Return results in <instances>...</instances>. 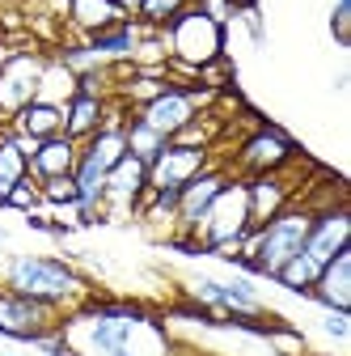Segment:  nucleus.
Segmentation results:
<instances>
[{"label": "nucleus", "mask_w": 351, "mask_h": 356, "mask_svg": "<svg viewBox=\"0 0 351 356\" xmlns=\"http://www.w3.org/2000/svg\"><path fill=\"white\" fill-rule=\"evenodd\" d=\"M5 356H17V352H5Z\"/></svg>", "instance_id": "7c9ffc66"}, {"label": "nucleus", "mask_w": 351, "mask_h": 356, "mask_svg": "<svg viewBox=\"0 0 351 356\" xmlns=\"http://www.w3.org/2000/svg\"><path fill=\"white\" fill-rule=\"evenodd\" d=\"M187 5H191V0H144L140 13H136V22L148 26V30H161V26H169L173 17H178Z\"/></svg>", "instance_id": "4be33fe9"}, {"label": "nucleus", "mask_w": 351, "mask_h": 356, "mask_svg": "<svg viewBox=\"0 0 351 356\" xmlns=\"http://www.w3.org/2000/svg\"><path fill=\"white\" fill-rule=\"evenodd\" d=\"M191 289H195V301H199V305H207L212 314H221V318L229 314V293H225V280H207V276H203V280H195Z\"/></svg>", "instance_id": "393cba45"}, {"label": "nucleus", "mask_w": 351, "mask_h": 356, "mask_svg": "<svg viewBox=\"0 0 351 356\" xmlns=\"http://www.w3.org/2000/svg\"><path fill=\"white\" fill-rule=\"evenodd\" d=\"M161 38H165V76H191L199 81L203 68L221 64L225 60V26L207 17L195 0L173 17L169 26H161Z\"/></svg>", "instance_id": "20e7f679"}, {"label": "nucleus", "mask_w": 351, "mask_h": 356, "mask_svg": "<svg viewBox=\"0 0 351 356\" xmlns=\"http://www.w3.org/2000/svg\"><path fill=\"white\" fill-rule=\"evenodd\" d=\"M26 174H30V161H26V153L17 149L13 131H9V123H5V127H0V200L17 187Z\"/></svg>", "instance_id": "412c9836"}, {"label": "nucleus", "mask_w": 351, "mask_h": 356, "mask_svg": "<svg viewBox=\"0 0 351 356\" xmlns=\"http://www.w3.org/2000/svg\"><path fill=\"white\" fill-rule=\"evenodd\" d=\"M229 178H233V170H225V165H207L203 174H195L191 183L178 191V216H173V229H178V234H195L199 220L207 216V208L216 204V195L225 191Z\"/></svg>", "instance_id": "9d476101"}, {"label": "nucleus", "mask_w": 351, "mask_h": 356, "mask_svg": "<svg viewBox=\"0 0 351 356\" xmlns=\"http://www.w3.org/2000/svg\"><path fill=\"white\" fill-rule=\"evenodd\" d=\"M106 115H110V98H102V94H76L64 102V136L68 140H89L94 131L106 123Z\"/></svg>", "instance_id": "4468645a"}, {"label": "nucleus", "mask_w": 351, "mask_h": 356, "mask_svg": "<svg viewBox=\"0 0 351 356\" xmlns=\"http://www.w3.org/2000/svg\"><path fill=\"white\" fill-rule=\"evenodd\" d=\"M246 200H250V229H258L296 200V187L284 178V170L280 174H258V178H246Z\"/></svg>", "instance_id": "f8f14e48"}, {"label": "nucleus", "mask_w": 351, "mask_h": 356, "mask_svg": "<svg viewBox=\"0 0 351 356\" xmlns=\"http://www.w3.org/2000/svg\"><path fill=\"white\" fill-rule=\"evenodd\" d=\"M305 297L318 301L322 309H330V314H351V246L339 250L322 267V276L314 280V289L305 293Z\"/></svg>", "instance_id": "ddd939ff"}, {"label": "nucleus", "mask_w": 351, "mask_h": 356, "mask_svg": "<svg viewBox=\"0 0 351 356\" xmlns=\"http://www.w3.org/2000/svg\"><path fill=\"white\" fill-rule=\"evenodd\" d=\"M267 339H271V343H280V348H284V339H280V335H275V331H271V335H267ZM288 348H292V352H296V356H300V352H305V343H300V339H296V335H292V339H288Z\"/></svg>", "instance_id": "cd10ccee"}, {"label": "nucleus", "mask_w": 351, "mask_h": 356, "mask_svg": "<svg viewBox=\"0 0 351 356\" xmlns=\"http://www.w3.org/2000/svg\"><path fill=\"white\" fill-rule=\"evenodd\" d=\"M351 246V212L343 204V195H334L330 204H318L314 208V220H309V234H305V246L280 267L275 284H284L288 293L305 297L314 289V280L322 276V267Z\"/></svg>", "instance_id": "f257e3e1"}, {"label": "nucleus", "mask_w": 351, "mask_h": 356, "mask_svg": "<svg viewBox=\"0 0 351 356\" xmlns=\"http://www.w3.org/2000/svg\"><path fill=\"white\" fill-rule=\"evenodd\" d=\"M314 200H292L284 212H275L267 225H258L241 238V254L233 259L246 276H262V280H275L280 267L305 246V234H309V220H314Z\"/></svg>", "instance_id": "f03ea898"}, {"label": "nucleus", "mask_w": 351, "mask_h": 356, "mask_svg": "<svg viewBox=\"0 0 351 356\" xmlns=\"http://www.w3.org/2000/svg\"><path fill=\"white\" fill-rule=\"evenodd\" d=\"M0 246H5V229H0Z\"/></svg>", "instance_id": "c756f323"}, {"label": "nucleus", "mask_w": 351, "mask_h": 356, "mask_svg": "<svg viewBox=\"0 0 351 356\" xmlns=\"http://www.w3.org/2000/svg\"><path fill=\"white\" fill-rule=\"evenodd\" d=\"M0 208H5V212H22V216H26V212H34V208H42V195H38V183H34V178H30V174H26V178H22V183H17V187H13V191L5 195V200H0Z\"/></svg>", "instance_id": "b1692460"}, {"label": "nucleus", "mask_w": 351, "mask_h": 356, "mask_svg": "<svg viewBox=\"0 0 351 356\" xmlns=\"http://www.w3.org/2000/svg\"><path fill=\"white\" fill-rule=\"evenodd\" d=\"M347 17H351V0H339V5H334V38L343 42V47H347Z\"/></svg>", "instance_id": "bb28decb"}, {"label": "nucleus", "mask_w": 351, "mask_h": 356, "mask_svg": "<svg viewBox=\"0 0 351 356\" xmlns=\"http://www.w3.org/2000/svg\"><path fill=\"white\" fill-rule=\"evenodd\" d=\"M72 94H76V72H72L60 56L42 64V76H38V98H34V102H55V106H64Z\"/></svg>", "instance_id": "6ab92c4d"}, {"label": "nucleus", "mask_w": 351, "mask_h": 356, "mask_svg": "<svg viewBox=\"0 0 351 356\" xmlns=\"http://www.w3.org/2000/svg\"><path fill=\"white\" fill-rule=\"evenodd\" d=\"M136 38H140V22L127 17L123 26H110V30H102V34H94V38H85V47H89L106 68H114V64H127V60H131V51H136Z\"/></svg>", "instance_id": "dca6fc26"}, {"label": "nucleus", "mask_w": 351, "mask_h": 356, "mask_svg": "<svg viewBox=\"0 0 351 356\" xmlns=\"http://www.w3.org/2000/svg\"><path fill=\"white\" fill-rule=\"evenodd\" d=\"M68 17L85 38H94V34L127 22V13L114 5V0H68Z\"/></svg>", "instance_id": "a211bd4d"}, {"label": "nucleus", "mask_w": 351, "mask_h": 356, "mask_svg": "<svg viewBox=\"0 0 351 356\" xmlns=\"http://www.w3.org/2000/svg\"><path fill=\"white\" fill-rule=\"evenodd\" d=\"M123 140H127V153H131V157H140L144 165H148V161H153V157L169 145L157 127H148L144 119H136L131 111H127V119H123Z\"/></svg>", "instance_id": "aec40b11"}, {"label": "nucleus", "mask_w": 351, "mask_h": 356, "mask_svg": "<svg viewBox=\"0 0 351 356\" xmlns=\"http://www.w3.org/2000/svg\"><path fill=\"white\" fill-rule=\"evenodd\" d=\"M212 98H216V89H207V85H182V81H169L157 98H148L144 106H136L131 115L144 119L148 127H157L165 140H173L187 123H195V119L203 115V106H207Z\"/></svg>", "instance_id": "39448f33"}, {"label": "nucleus", "mask_w": 351, "mask_h": 356, "mask_svg": "<svg viewBox=\"0 0 351 356\" xmlns=\"http://www.w3.org/2000/svg\"><path fill=\"white\" fill-rule=\"evenodd\" d=\"M0 284L22 297L47 301V305L64 309V314L85 305V297H89V280L80 276V267H72L60 254H13L0 267Z\"/></svg>", "instance_id": "7ed1b4c3"}, {"label": "nucleus", "mask_w": 351, "mask_h": 356, "mask_svg": "<svg viewBox=\"0 0 351 356\" xmlns=\"http://www.w3.org/2000/svg\"><path fill=\"white\" fill-rule=\"evenodd\" d=\"M38 195L47 208H76V178L72 174H60V178H42L38 183Z\"/></svg>", "instance_id": "5701e85b"}, {"label": "nucleus", "mask_w": 351, "mask_h": 356, "mask_svg": "<svg viewBox=\"0 0 351 356\" xmlns=\"http://www.w3.org/2000/svg\"><path fill=\"white\" fill-rule=\"evenodd\" d=\"M76 153H80V145L68 140V136L38 140V149L30 153V178H34V183H42V178L72 174V170H76Z\"/></svg>", "instance_id": "2eb2a0df"}, {"label": "nucleus", "mask_w": 351, "mask_h": 356, "mask_svg": "<svg viewBox=\"0 0 351 356\" xmlns=\"http://www.w3.org/2000/svg\"><path fill=\"white\" fill-rule=\"evenodd\" d=\"M42 64H47V56H34V51H9L0 60V119L5 123L38 98Z\"/></svg>", "instance_id": "6e6552de"}, {"label": "nucleus", "mask_w": 351, "mask_h": 356, "mask_svg": "<svg viewBox=\"0 0 351 356\" xmlns=\"http://www.w3.org/2000/svg\"><path fill=\"white\" fill-rule=\"evenodd\" d=\"M212 165V149H195V145H178L169 140L153 161H148V191H182L195 174H203Z\"/></svg>", "instance_id": "1a4fd4ad"}, {"label": "nucleus", "mask_w": 351, "mask_h": 356, "mask_svg": "<svg viewBox=\"0 0 351 356\" xmlns=\"http://www.w3.org/2000/svg\"><path fill=\"white\" fill-rule=\"evenodd\" d=\"M322 335H330L334 343H347L351 339V314H330V309H322Z\"/></svg>", "instance_id": "a878e982"}, {"label": "nucleus", "mask_w": 351, "mask_h": 356, "mask_svg": "<svg viewBox=\"0 0 351 356\" xmlns=\"http://www.w3.org/2000/svg\"><path fill=\"white\" fill-rule=\"evenodd\" d=\"M60 323H64V309H55L47 301H34V297H22V293L0 284V335L5 339L38 343L42 335L60 331Z\"/></svg>", "instance_id": "423d86ee"}, {"label": "nucleus", "mask_w": 351, "mask_h": 356, "mask_svg": "<svg viewBox=\"0 0 351 356\" xmlns=\"http://www.w3.org/2000/svg\"><path fill=\"white\" fill-rule=\"evenodd\" d=\"M114 5H119V9H123L127 17H136V13H140V5H144V0H114Z\"/></svg>", "instance_id": "c85d7f7f"}, {"label": "nucleus", "mask_w": 351, "mask_h": 356, "mask_svg": "<svg viewBox=\"0 0 351 356\" xmlns=\"http://www.w3.org/2000/svg\"><path fill=\"white\" fill-rule=\"evenodd\" d=\"M296 157H300V149H296V140L288 136V131H280V127H271V123H262V127H254L250 136L237 145L233 174H237V178L280 174V170H288Z\"/></svg>", "instance_id": "0eeeda50"}, {"label": "nucleus", "mask_w": 351, "mask_h": 356, "mask_svg": "<svg viewBox=\"0 0 351 356\" xmlns=\"http://www.w3.org/2000/svg\"><path fill=\"white\" fill-rule=\"evenodd\" d=\"M144 195H148V165L140 157L123 153L114 161V170L106 174V216H114V208L119 212H140Z\"/></svg>", "instance_id": "9b49d317"}, {"label": "nucleus", "mask_w": 351, "mask_h": 356, "mask_svg": "<svg viewBox=\"0 0 351 356\" xmlns=\"http://www.w3.org/2000/svg\"><path fill=\"white\" fill-rule=\"evenodd\" d=\"M9 127L22 131V136H30V140L64 136V106H55V102H30V106H22L9 119Z\"/></svg>", "instance_id": "f3484780"}]
</instances>
